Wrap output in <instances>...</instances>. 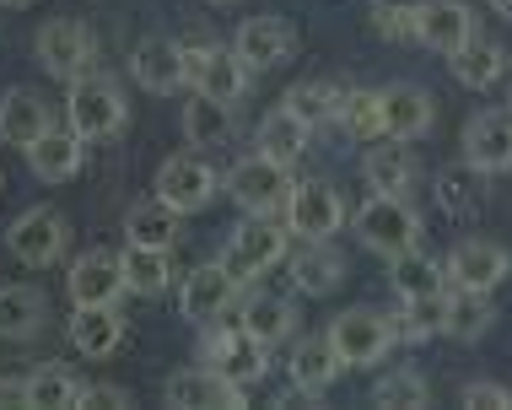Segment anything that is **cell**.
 I'll return each instance as SVG.
<instances>
[{"label":"cell","instance_id":"43","mask_svg":"<svg viewBox=\"0 0 512 410\" xmlns=\"http://www.w3.org/2000/svg\"><path fill=\"white\" fill-rule=\"evenodd\" d=\"M459 400L475 405V410H507V405H512V389L491 384V378H480V384H464V389H459Z\"/></svg>","mask_w":512,"mask_h":410},{"label":"cell","instance_id":"42","mask_svg":"<svg viewBox=\"0 0 512 410\" xmlns=\"http://www.w3.org/2000/svg\"><path fill=\"white\" fill-rule=\"evenodd\" d=\"M426 400H432V394H426L421 373H389L372 389V405H394V410H410V405H426Z\"/></svg>","mask_w":512,"mask_h":410},{"label":"cell","instance_id":"17","mask_svg":"<svg viewBox=\"0 0 512 410\" xmlns=\"http://www.w3.org/2000/svg\"><path fill=\"white\" fill-rule=\"evenodd\" d=\"M415 38H421L426 49H437V54H459L469 38H475V11H469L464 0H426Z\"/></svg>","mask_w":512,"mask_h":410},{"label":"cell","instance_id":"10","mask_svg":"<svg viewBox=\"0 0 512 410\" xmlns=\"http://www.w3.org/2000/svg\"><path fill=\"white\" fill-rule=\"evenodd\" d=\"M340 222H345V200H340V189H329L324 179L297 184L292 195H286V227H292L297 238L324 243L340 232Z\"/></svg>","mask_w":512,"mask_h":410},{"label":"cell","instance_id":"38","mask_svg":"<svg viewBox=\"0 0 512 410\" xmlns=\"http://www.w3.org/2000/svg\"><path fill=\"white\" fill-rule=\"evenodd\" d=\"M81 400H87V384L76 373H65V367H44V373L27 378V405H38V410H65Z\"/></svg>","mask_w":512,"mask_h":410},{"label":"cell","instance_id":"27","mask_svg":"<svg viewBox=\"0 0 512 410\" xmlns=\"http://www.w3.org/2000/svg\"><path fill=\"white\" fill-rule=\"evenodd\" d=\"M49 319V303L38 286H0V340H27Z\"/></svg>","mask_w":512,"mask_h":410},{"label":"cell","instance_id":"48","mask_svg":"<svg viewBox=\"0 0 512 410\" xmlns=\"http://www.w3.org/2000/svg\"><path fill=\"white\" fill-rule=\"evenodd\" d=\"M216 6H232V0H216Z\"/></svg>","mask_w":512,"mask_h":410},{"label":"cell","instance_id":"8","mask_svg":"<svg viewBox=\"0 0 512 410\" xmlns=\"http://www.w3.org/2000/svg\"><path fill=\"white\" fill-rule=\"evenodd\" d=\"M38 60H44L49 76L60 81H76L92 71V60H98V38H92L87 22H44L38 27Z\"/></svg>","mask_w":512,"mask_h":410},{"label":"cell","instance_id":"35","mask_svg":"<svg viewBox=\"0 0 512 410\" xmlns=\"http://www.w3.org/2000/svg\"><path fill=\"white\" fill-rule=\"evenodd\" d=\"M184 135L189 146H221L232 135V103H216L195 92V103H184Z\"/></svg>","mask_w":512,"mask_h":410},{"label":"cell","instance_id":"9","mask_svg":"<svg viewBox=\"0 0 512 410\" xmlns=\"http://www.w3.org/2000/svg\"><path fill=\"white\" fill-rule=\"evenodd\" d=\"M6 249L22 259V265L44 270L54 259L65 254V216L54 211V205H33V211H22L17 222L6 227Z\"/></svg>","mask_w":512,"mask_h":410},{"label":"cell","instance_id":"25","mask_svg":"<svg viewBox=\"0 0 512 410\" xmlns=\"http://www.w3.org/2000/svg\"><path fill=\"white\" fill-rule=\"evenodd\" d=\"M340 351H335V340L329 335H318V340H302V346L292 351V384L308 394V400H318L329 384L340 378Z\"/></svg>","mask_w":512,"mask_h":410},{"label":"cell","instance_id":"36","mask_svg":"<svg viewBox=\"0 0 512 410\" xmlns=\"http://www.w3.org/2000/svg\"><path fill=\"white\" fill-rule=\"evenodd\" d=\"M394 292L399 297H426V292H448V265H432L421 249L394 254Z\"/></svg>","mask_w":512,"mask_h":410},{"label":"cell","instance_id":"34","mask_svg":"<svg viewBox=\"0 0 512 410\" xmlns=\"http://www.w3.org/2000/svg\"><path fill=\"white\" fill-rule=\"evenodd\" d=\"M399 340H432L448 335V292H426V297H405V313L394 319Z\"/></svg>","mask_w":512,"mask_h":410},{"label":"cell","instance_id":"22","mask_svg":"<svg viewBox=\"0 0 512 410\" xmlns=\"http://www.w3.org/2000/svg\"><path fill=\"white\" fill-rule=\"evenodd\" d=\"M44 130H54L49 125V103L38 98L33 87H11L6 98H0V141L6 146H22L27 152Z\"/></svg>","mask_w":512,"mask_h":410},{"label":"cell","instance_id":"39","mask_svg":"<svg viewBox=\"0 0 512 410\" xmlns=\"http://www.w3.org/2000/svg\"><path fill=\"white\" fill-rule=\"evenodd\" d=\"M340 125H345V135H356V141H378V135H389V125H383V92H345Z\"/></svg>","mask_w":512,"mask_h":410},{"label":"cell","instance_id":"7","mask_svg":"<svg viewBox=\"0 0 512 410\" xmlns=\"http://www.w3.org/2000/svg\"><path fill=\"white\" fill-rule=\"evenodd\" d=\"M189 60V87L205 92L216 103H238L248 92V65L238 49H221V44H189L184 49Z\"/></svg>","mask_w":512,"mask_h":410},{"label":"cell","instance_id":"45","mask_svg":"<svg viewBox=\"0 0 512 410\" xmlns=\"http://www.w3.org/2000/svg\"><path fill=\"white\" fill-rule=\"evenodd\" d=\"M0 405H27V378H0Z\"/></svg>","mask_w":512,"mask_h":410},{"label":"cell","instance_id":"14","mask_svg":"<svg viewBox=\"0 0 512 410\" xmlns=\"http://www.w3.org/2000/svg\"><path fill=\"white\" fill-rule=\"evenodd\" d=\"M232 303H238V281L227 276L221 259H216V265H200L195 276L184 281V292H178V313H184L189 324H200V330H205V324H216Z\"/></svg>","mask_w":512,"mask_h":410},{"label":"cell","instance_id":"5","mask_svg":"<svg viewBox=\"0 0 512 410\" xmlns=\"http://www.w3.org/2000/svg\"><path fill=\"white\" fill-rule=\"evenodd\" d=\"M227 195L238 200L248 216H265V211H275V205H286V195H292V168L265 157V152H254V157L232 162Z\"/></svg>","mask_w":512,"mask_h":410},{"label":"cell","instance_id":"26","mask_svg":"<svg viewBox=\"0 0 512 410\" xmlns=\"http://www.w3.org/2000/svg\"><path fill=\"white\" fill-rule=\"evenodd\" d=\"M308 125H302V119L292 114V108H275V114H265V119H259V130H254V146H259V152H265V157H275V162H286V168H292V162L302 157V152H308Z\"/></svg>","mask_w":512,"mask_h":410},{"label":"cell","instance_id":"24","mask_svg":"<svg viewBox=\"0 0 512 410\" xmlns=\"http://www.w3.org/2000/svg\"><path fill=\"white\" fill-rule=\"evenodd\" d=\"M27 168L44 184H65L81 173V135L76 130H44L33 146H27Z\"/></svg>","mask_w":512,"mask_h":410},{"label":"cell","instance_id":"32","mask_svg":"<svg viewBox=\"0 0 512 410\" xmlns=\"http://www.w3.org/2000/svg\"><path fill=\"white\" fill-rule=\"evenodd\" d=\"M238 324L254 340H265V346H275V340H286L292 335V324H297V308L286 303V297H248V303L238 308Z\"/></svg>","mask_w":512,"mask_h":410},{"label":"cell","instance_id":"23","mask_svg":"<svg viewBox=\"0 0 512 410\" xmlns=\"http://www.w3.org/2000/svg\"><path fill=\"white\" fill-rule=\"evenodd\" d=\"M432 92L410 87V81H394V87H383V125H389V135H399V141H415V135L432 130Z\"/></svg>","mask_w":512,"mask_h":410},{"label":"cell","instance_id":"21","mask_svg":"<svg viewBox=\"0 0 512 410\" xmlns=\"http://www.w3.org/2000/svg\"><path fill=\"white\" fill-rule=\"evenodd\" d=\"M71 340H76L81 357H114L119 340H124V313L114 303H76Z\"/></svg>","mask_w":512,"mask_h":410},{"label":"cell","instance_id":"49","mask_svg":"<svg viewBox=\"0 0 512 410\" xmlns=\"http://www.w3.org/2000/svg\"><path fill=\"white\" fill-rule=\"evenodd\" d=\"M507 108H512V98H507Z\"/></svg>","mask_w":512,"mask_h":410},{"label":"cell","instance_id":"33","mask_svg":"<svg viewBox=\"0 0 512 410\" xmlns=\"http://www.w3.org/2000/svg\"><path fill=\"white\" fill-rule=\"evenodd\" d=\"M345 92L351 87H335V81H302V87L286 92V108H292L308 130H318V125H329V119H340Z\"/></svg>","mask_w":512,"mask_h":410},{"label":"cell","instance_id":"13","mask_svg":"<svg viewBox=\"0 0 512 410\" xmlns=\"http://www.w3.org/2000/svg\"><path fill=\"white\" fill-rule=\"evenodd\" d=\"M464 162L475 173H507L512 168V108H486L464 130Z\"/></svg>","mask_w":512,"mask_h":410},{"label":"cell","instance_id":"28","mask_svg":"<svg viewBox=\"0 0 512 410\" xmlns=\"http://www.w3.org/2000/svg\"><path fill=\"white\" fill-rule=\"evenodd\" d=\"M448 60H453L459 87H469V92L496 87V81H502V71H507V54H502V44H491V38H469V44H464L459 54H448Z\"/></svg>","mask_w":512,"mask_h":410},{"label":"cell","instance_id":"2","mask_svg":"<svg viewBox=\"0 0 512 410\" xmlns=\"http://www.w3.org/2000/svg\"><path fill=\"white\" fill-rule=\"evenodd\" d=\"M329 340H335L345 367H378L394 346V313L383 308H345L335 324H329Z\"/></svg>","mask_w":512,"mask_h":410},{"label":"cell","instance_id":"16","mask_svg":"<svg viewBox=\"0 0 512 410\" xmlns=\"http://www.w3.org/2000/svg\"><path fill=\"white\" fill-rule=\"evenodd\" d=\"M65 286H71V303H119V292H130L124 259L103 254V249L81 254L71 265V276H65Z\"/></svg>","mask_w":512,"mask_h":410},{"label":"cell","instance_id":"46","mask_svg":"<svg viewBox=\"0 0 512 410\" xmlns=\"http://www.w3.org/2000/svg\"><path fill=\"white\" fill-rule=\"evenodd\" d=\"M491 11H496V17H507V22H512V0H491Z\"/></svg>","mask_w":512,"mask_h":410},{"label":"cell","instance_id":"20","mask_svg":"<svg viewBox=\"0 0 512 410\" xmlns=\"http://www.w3.org/2000/svg\"><path fill=\"white\" fill-rule=\"evenodd\" d=\"M362 179H367L372 195H405L410 179H415V157L405 152V141H399V135H378V141H367Z\"/></svg>","mask_w":512,"mask_h":410},{"label":"cell","instance_id":"18","mask_svg":"<svg viewBox=\"0 0 512 410\" xmlns=\"http://www.w3.org/2000/svg\"><path fill=\"white\" fill-rule=\"evenodd\" d=\"M243 394L232 378H221L216 367H184V373H173L168 378V389H162V400L178 405V410H195V405H243Z\"/></svg>","mask_w":512,"mask_h":410},{"label":"cell","instance_id":"30","mask_svg":"<svg viewBox=\"0 0 512 410\" xmlns=\"http://www.w3.org/2000/svg\"><path fill=\"white\" fill-rule=\"evenodd\" d=\"M340 281H345V259L335 249H324V243H313V249H302L292 259V286L302 297H329Z\"/></svg>","mask_w":512,"mask_h":410},{"label":"cell","instance_id":"44","mask_svg":"<svg viewBox=\"0 0 512 410\" xmlns=\"http://www.w3.org/2000/svg\"><path fill=\"white\" fill-rule=\"evenodd\" d=\"M81 405H130V394H124V389H114V384H92V389H87V400H81Z\"/></svg>","mask_w":512,"mask_h":410},{"label":"cell","instance_id":"47","mask_svg":"<svg viewBox=\"0 0 512 410\" xmlns=\"http://www.w3.org/2000/svg\"><path fill=\"white\" fill-rule=\"evenodd\" d=\"M0 6H27V0H0Z\"/></svg>","mask_w":512,"mask_h":410},{"label":"cell","instance_id":"1","mask_svg":"<svg viewBox=\"0 0 512 410\" xmlns=\"http://www.w3.org/2000/svg\"><path fill=\"white\" fill-rule=\"evenodd\" d=\"M356 238H362L372 254L394 259L405 249H421V216L405 205V195H372L362 211H356Z\"/></svg>","mask_w":512,"mask_h":410},{"label":"cell","instance_id":"40","mask_svg":"<svg viewBox=\"0 0 512 410\" xmlns=\"http://www.w3.org/2000/svg\"><path fill=\"white\" fill-rule=\"evenodd\" d=\"M372 27H378V38H389V44H410L415 27H421V6H410V0H383V6H372Z\"/></svg>","mask_w":512,"mask_h":410},{"label":"cell","instance_id":"41","mask_svg":"<svg viewBox=\"0 0 512 410\" xmlns=\"http://www.w3.org/2000/svg\"><path fill=\"white\" fill-rule=\"evenodd\" d=\"M437 205L448 216H469L480 205V189H475V168H448V173H437Z\"/></svg>","mask_w":512,"mask_h":410},{"label":"cell","instance_id":"3","mask_svg":"<svg viewBox=\"0 0 512 410\" xmlns=\"http://www.w3.org/2000/svg\"><path fill=\"white\" fill-rule=\"evenodd\" d=\"M265 351L270 346H265V340H254L243 324H205V346H200L205 367H216V373L232 378L238 389H248V384L265 378V367H270Z\"/></svg>","mask_w":512,"mask_h":410},{"label":"cell","instance_id":"4","mask_svg":"<svg viewBox=\"0 0 512 410\" xmlns=\"http://www.w3.org/2000/svg\"><path fill=\"white\" fill-rule=\"evenodd\" d=\"M65 119L81 141H103L124 125V92L119 81L108 76H76L71 81V98H65Z\"/></svg>","mask_w":512,"mask_h":410},{"label":"cell","instance_id":"11","mask_svg":"<svg viewBox=\"0 0 512 410\" xmlns=\"http://www.w3.org/2000/svg\"><path fill=\"white\" fill-rule=\"evenodd\" d=\"M216 189H221V179H216V168L200 152H178V157L162 162V173H157V195L168 200L173 211H184V216L205 211Z\"/></svg>","mask_w":512,"mask_h":410},{"label":"cell","instance_id":"6","mask_svg":"<svg viewBox=\"0 0 512 410\" xmlns=\"http://www.w3.org/2000/svg\"><path fill=\"white\" fill-rule=\"evenodd\" d=\"M286 232L292 227H275V222H243L238 232L227 238V249H221V265H227V276L248 286V281H259L270 265H281V254H286Z\"/></svg>","mask_w":512,"mask_h":410},{"label":"cell","instance_id":"19","mask_svg":"<svg viewBox=\"0 0 512 410\" xmlns=\"http://www.w3.org/2000/svg\"><path fill=\"white\" fill-rule=\"evenodd\" d=\"M130 71L146 92H178L189 87V60H184V44H168V38H146L141 49L130 54Z\"/></svg>","mask_w":512,"mask_h":410},{"label":"cell","instance_id":"37","mask_svg":"<svg viewBox=\"0 0 512 410\" xmlns=\"http://www.w3.org/2000/svg\"><path fill=\"white\" fill-rule=\"evenodd\" d=\"M491 324H496L491 292H459V286H453V297H448V335L453 340H480Z\"/></svg>","mask_w":512,"mask_h":410},{"label":"cell","instance_id":"31","mask_svg":"<svg viewBox=\"0 0 512 410\" xmlns=\"http://www.w3.org/2000/svg\"><path fill=\"white\" fill-rule=\"evenodd\" d=\"M124 281H130L135 297H162L173 281V259L168 249H146V243H130L124 249Z\"/></svg>","mask_w":512,"mask_h":410},{"label":"cell","instance_id":"29","mask_svg":"<svg viewBox=\"0 0 512 410\" xmlns=\"http://www.w3.org/2000/svg\"><path fill=\"white\" fill-rule=\"evenodd\" d=\"M178 216H184V211H173V205L157 195V200L130 205V216H124V232H130V243H146V249H173Z\"/></svg>","mask_w":512,"mask_h":410},{"label":"cell","instance_id":"12","mask_svg":"<svg viewBox=\"0 0 512 410\" xmlns=\"http://www.w3.org/2000/svg\"><path fill=\"white\" fill-rule=\"evenodd\" d=\"M507 270H512V259L491 238H464L448 254V286H459V292H491V286L507 281Z\"/></svg>","mask_w":512,"mask_h":410},{"label":"cell","instance_id":"15","mask_svg":"<svg viewBox=\"0 0 512 410\" xmlns=\"http://www.w3.org/2000/svg\"><path fill=\"white\" fill-rule=\"evenodd\" d=\"M232 49L243 54L248 71H275L281 60H292L297 33H292L281 17H248V22L238 27V44H232Z\"/></svg>","mask_w":512,"mask_h":410}]
</instances>
